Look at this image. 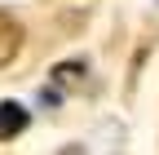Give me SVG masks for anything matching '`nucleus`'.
I'll return each instance as SVG.
<instances>
[{
    "mask_svg": "<svg viewBox=\"0 0 159 155\" xmlns=\"http://www.w3.org/2000/svg\"><path fill=\"white\" fill-rule=\"evenodd\" d=\"M27 129V106L22 102H0V138H18Z\"/></svg>",
    "mask_w": 159,
    "mask_h": 155,
    "instance_id": "nucleus-2",
    "label": "nucleus"
},
{
    "mask_svg": "<svg viewBox=\"0 0 159 155\" xmlns=\"http://www.w3.org/2000/svg\"><path fill=\"white\" fill-rule=\"evenodd\" d=\"M18 49H22V22L0 9V67H9L18 58Z\"/></svg>",
    "mask_w": 159,
    "mask_h": 155,
    "instance_id": "nucleus-1",
    "label": "nucleus"
}]
</instances>
